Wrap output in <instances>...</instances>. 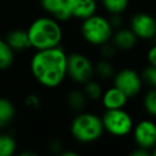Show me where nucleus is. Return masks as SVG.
Masks as SVG:
<instances>
[{
	"label": "nucleus",
	"mask_w": 156,
	"mask_h": 156,
	"mask_svg": "<svg viewBox=\"0 0 156 156\" xmlns=\"http://www.w3.org/2000/svg\"><path fill=\"white\" fill-rule=\"evenodd\" d=\"M29 71L41 87L57 89L67 78V52L62 46L35 50L29 61Z\"/></svg>",
	"instance_id": "obj_1"
},
{
	"label": "nucleus",
	"mask_w": 156,
	"mask_h": 156,
	"mask_svg": "<svg viewBox=\"0 0 156 156\" xmlns=\"http://www.w3.org/2000/svg\"><path fill=\"white\" fill-rule=\"evenodd\" d=\"M27 33L31 48L34 50L61 46L64 37L62 23L47 14L34 18L27 28Z\"/></svg>",
	"instance_id": "obj_2"
},
{
	"label": "nucleus",
	"mask_w": 156,
	"mask_h": 156,
	"mask_svg": "<svg viewBox=\"0 0 156 156\" xmlns=\"http://www.w3.org/2000/svg\"><path fill=\"white\" fill-rule=\"evenodd\" d=\"M69 133L73 139L81 144H91L98 141L104 135L102 118L95 112L83 110L72 119Z\"/></svg>",
	"instance_id": "obj_3"
},
{
	"label": "nucleus",
	"mask_w": 156,
	"mask_h": 156,
	"mask_svg": "<svg viewBox=\"0 0 156 156\" xmlns=\"http://www.w3.org/2000/svg\"><path fill=\"white\" fill-rule=\"evenodd\" d=\"M79 31L83 40L88 45L100 47L111 41L115 29L107 16L95 13L81 20Z\"/></svg>",
	"instance_id": "obj_4"
},
{
	"label": "nucleus",
	"mask_w": 156,
	"mask_h": 156,
	"mask_svg": "<svg viewBox=\"0 0 156 156\" xmlns=\"http://www.w3.org/2000/svg\"><path fill=\"white\" fill-rule=\"evenodd\" d=\"M102 122L105 133L115 138H124L132 134L134 127V118L125 108L105 109L103 111Z\"/></svg>",
	"instance_id": "obj_5"
},
{
	"label": "nucleus",
	"mask_w": 156,
	"mask_h": 156,
	"mask_svg": "<svg viewBox=\"0 0 156 156\" xmlns=\"http://www.w3.org/2000/svg\"><path fill=\"white\" fill-rule=\"evenodd\" d=\"M94 77V62L87 55L80 51L67 54V78L72 83L83 86Z\"/></svg>",
	"instance_id": "obj_6"
},
{
	"label": "nucleus",
	"mask_w": 156,
	"mask_h": 156,
	"mask_svg": "<svg viewBox=\"0 0 156 156\" xmlns=\"http://www.w3.org/2000/svg\"><path fill=\"white\" fill-rule=\"evenodd\" d=\"M111 81L112 85L123 91L129 100L140 95L144 87L141 73L129 66L117 69Z\"/></svg>",
	"instance_id": "obj_7"
},
{
	"label": "nucleus",
	"mask_w": 156,
	"mask_h": 156,
	"mask_svg": "<svg viewBox=\"0 0 156 156\" xmlns=\"http://www.w3.org/2000/svg\"><path fill=\"white\" fill-rule=\"evenodd\" d=\"M132 137L136 147L151 151L156 147V122L153 118H144L134 124Z\"/></svg>",
	"instance_id": "obj_8"
},
{
	"label": "nucleus",
	"mask_w": 156,
	"mask_h": 156,
	"mask_svg": "<svg viewBox=\"0 0 156 156\" xmlns=\"http://www.w3.org/2000/svg\"><path fill=\"white\" fill-rule=\"evenodd\" d=\"M129 27L139 41H152L156 37L155 16L147 12H136L129 18Z\"/></svg>",
	"instance_id": "obj_9"
},
{
	"label": "nucleus",
	"mask_w": 156,
	"mask_h": 156,
	"mask_svg": "<svg viewBox=\"0 0 156 156\" xmlns=\"http://www.w3.org/2000/svg\"><path fill=\"white\" fill-rule=\"evenodd\" d=\"M66 5L72 18L81 22L98 13L100 2L98 0H66Z\"/></svg>",
	"instance_id": "obj_10"
},
{
	"label": "nucleus",
	"mask_w": 156,
	"mask_h": 156,
	"mask_svg": "<svg viewBox=\"0 0 156 156\" xmlns=\"http://www.w3.org/2000/svg\"><path fill=\"white\" fill-rule=\"evenodd\" d=\"M111 42L118 51H130L137 46L139 39L129 27L123 26L115 30L111 37Z\"/></svg>",
	"instance_id": "obj_11"
},
{
	"label": "nucleus",
	"mask_w": 156,
	"mask_h": 156,
	"mask_svg": "<svg viewBox=\"0 0 156 156\" xmlns=\"http://www.w3.org/2000/svg\"><path fill=\"white\" fill-rule=\"evenodd\" d=\"M39 3L47 15L52 16L60 23H66L72 18L66 0H39Z\"/></svg>",
	"instance_id": "obj_12"
},
{
	"label": "nucleus",
	"mask_w": 156,
	"mask_h": 156,
	"mask_svg": "<svg viewBox=\"0 0 156 156\" xmlns=\"http://www.w3.org/2000/svg\"><path fill=\"white\" fill-rule=\"evenodd\" d=\"M128 101L127 95L112 85L104 90L100 102L104 109H121L127 106Z\"/></svg>",
	"instance_id": "obj_13"
},
{
	"label": "nucleus",
	"mask_w": 156,
	"mask_h": 156,
	"mask_svg": "<svg viewBox=\"0 0 156 156\" xmlns=\"http://www.w3.org/2000/svg\"><path fill=\"white\" fill-rule=\"evenodd\" d=\"M5 40L15 52L16 51L22 52L31 48L28 33H27V29H23V28L12 29V30L7 32Z\"/></svg>",
	"instance_id": "obj_14"
},
{
	"label": "nucleus",
	"mask_w": 156,
	"mask_h": 156,
	"mask_svg": "<svg viewBox=\"0 0 156 156\" xmlns=\"http://www.w3.org/2000/svg\"><path fill=\"white\" fill-rule=\"evenodd\" d=\"M89 102L90 101L88 100L83 89H72L65 95V104L74 112L86 110Z\"/></svg>",
	"instance_id": "obj_15"
},
{
	"label": "nucleus",
	"mask_w": 156,
	"mask_h": 156,
	"mask_svg": "<svg viewBox=\"0 0 156 156\" xmlns=\"http://www.w3.org/2000/svg\"><path fill=\"white\" fill-rule=\"evenodd\" d=\"M16 115V107L10 98L0 96V128H5L13 122Z\"/></svg>",
	"instance_id": "obj_16"
},
{
	"label": "nucleus",
	"mask_w": 156,
	"mask_h": 156,
	"mask_svg": "<svg viewBox=\"0 0 156 156\" xmlns=\"http://www.w3.org/2000/svg\"><path fill=\"white\" fill-rule=\"evenodd\" d=\"M115 67L110 59L101 58L96 62H94V72L95 77L102 81L112 80L115 73Z\"/></svg>",
	"instance_id": "obj_17"
},
{
	"label": "nucleus",
	"mask_w": 156,
	"mask_h": 156,
	"mask_svg": "<svg viewBox=\"0 0 156 156\" xmlns=\"http://www.w3.org/2000/svg\"><path fill=\"white\" fill-rule=\"evenodd\" d=\"M15 61V51L5 42L0 39V71H8L11 69Z\"/></svg>",
	"instance_id": "obj_18"
},
{
	"label": "nucleus",
	"mask_w": 156,
	"mask_h": 156,
	"mask_svg": "<svg viewBox=\"0 0 156 156\" xmlns=\"http://www.w3.org/2000/svg\"><path fill=\"white\" fill-rule=\"evenodd\" d=\"M83 90L90 102H98V101H101V98H102L105 89L103 88L100 79H95V77H94L86 83H83Z\"/></svg>",
	"instance_id": "obj_19"
},
{
	"label": "nucleus",
	"mask_w": 156,
	"mask_h": 156,
	"mask_svg": "<svg viewBox=\"0 0 156 156\" xmlns=\"http://www.w3.org/2000/svg\"><path fill=\"white\" fill-rule=\"evenodd\" d=\"M98 2L109 15L111 14L123 15L129 8L130 0H98Z\"/></svg>",
	"instance_id": "obj_20"
},
{
	"label": "nucleus",
	"mask_w": 156,
	"mask_h": 156,
	"mask_svg": "<svg viewBox=\"0 0 156 156\" xmlns=\"http://www.w3.org/2000/svg\"><path fill=\"white\" fill-rule=\"evenodd\" d=\"M17 151V141L9 133L0 134V156H12Z\"/></svg>",
	"instance_id": "obj_21"
},
{
	"label": "nucleus",
	"mask_w": 156,
	"mask_h": 156,
	"mask_svg": "<svg viewBox=\"0 0 156 156\" xmlns=\"http://www.w3.org/2000/svg\"><path fill=\"white\" fill-rule=\"evenodd\" d=\"M142 107L150 118H156V88H149L143 94Z\"/></svg>",
	"instance_id": "obj_22"
},
{
	"label": "nucleus",
	"mask_w": 156,
	"mask_h": 156,
	"mask_svg": "<svg viewBox=\"0 0 156 156\" xmlns=\"http://www.w3.org/2000/svg\"><path fill=\"white\" fill-rule=\"evenodd\" d=\"M140 73L144 85L149 88H156V66L147 64Z\"/></svg>",
	"instance_id": "obj_23"
},
{
	"label": "nucleus",
	"mask_w": 156,
	"mask_h": 156,
	"mask_svg": "<svg viewBox=\"0 0 156 156\" xmlns=\"http://www.w3.org/2000/svg\"><path fill=\"white\" fill-rule=\"evenodd\" d=\"M98 48H100L101 58L110 59V60H111V59H112L118 52V49L115 47V45H113L111 41L107 42V43H105L104 45L100 46Z\"/></svg>",
	"instance_id": "obj_24"
},
{
	"label": "nucleus",
	"mask_w": 156,
	"mask_h": 156,
	"mask_svg": "<svg viewBox=\"0 0 156 156\" xmlns=\"http://www.w3.org/2000/svg\"><path fill=\"white\" fill-rule=\"evenodd\" d=\"M25 105L28 107L29 109L32 110H37L41 107V98L37 94L31 93L25 98Z\"/></svg>",
	"instance_id": "obj_25"
},
{
	"label": "nucleus",
	"mask_w": 156,
	"mask_h": 156,
	"mask_svg": "<svg viewBox=\"0 0 156 156\" xmlns=\"http://www.w3.org/2000/svg\"><path fill=\"white\" fill-rule=\"evenodd\" d=\"M108 18H109V22H110L111 26H112V28L115 29V30L123 27L124 20H123L122 14H111V15L108 16Z\"/></svg>",
	"instance_id": "obj_26"
},
{
	"label": "nucleus",
	"mask_w": 156,
	"mask_h": 156,
	"mask_svg": "<svg viewBox=\"0 0 156 156\" xmlns=\"http://www.w3.org/2000/svg\"><path fill=\"white\" fill-rule=\"evenodd\" d=\"M147 64L156 66V43L150 46L147 51Z\"/></svg>",
	"instance_id": "obj_27"
},
{
	"label": "nucleus",
	"mask_w": 156,
	"mask_h": 156,
	"mask_svg": "<svg viewBox=\"0 0 156 156\" xmlns=\"http://www.w3.org/2000/svg\"><path fill=\"white\" fill-rule=\"evenodd\" d=\"M130 156H151V151L147 149H143L140 147H134L132 152H129Z\"/></svg>",
	"instance_id": "obj_28"
},
{
	"label": "nucleus",
	"mask_w": 156,
	"mask_h": 156,
	"mask_svg": "<svg viewBox=\"0 0 156 156\" xmlns=\"http://www.w3.org/2000/svg\"><path fill=\"white\" fill-rule=\"evenodd\" d=\"M48 149L52 152V153H58L60 154L61 151L63 150L62 147V143L60 141H57V140H51L48 144Z\"/></svg>",
	"instance_id": "obj_29"
},
{
	"label": "nucleus",
	"mask_w": 156,
	"mask_h": 156,
	"mask_svg": "<svg viewBox=\"0 0 156 156\" xmlns=\"http://www.w3.org/2000/svg\"><path fill=\"white\" fill-rule=\"evenodd\" d=\"M60 155L62 156H78L79 155V153L76 151H69V150H64V151H61Z\"/></svg>",
	"instance_id": "obj_30"
},
{
	"label": "nucleus",
	"mask_w": 156,
	"mask_h": 156,
	"mask_svg": "<svg viewBox=\"0 0 156 156\" xmlns=\"http://www.w3.org/2000/svg\"><path fill=\"white\" fill-rule=\"evenodd\" d=\"M151 155L156 156V147H154L153 149L151 150Z\"/></svg>",
	"instance_id": "obj_31"
},
{
	"label": "nucleus",
	"mask_w": 156,
	"mask_h": 156,
	"mask_svg": "<svg viewBox=\"0 0 156 156\" xmlns=\"http://www.w3.org/2000/svg\"><path fill=\"white\" fill-rule=\"evenodd\" d=\"M155 20H156V14H155Z\"/></svg>",
	"instance_id": "obj_32"
}]
</instances>
